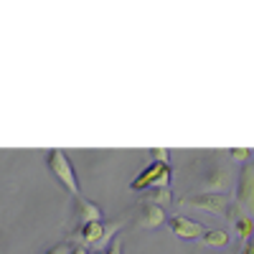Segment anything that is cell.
I'll use <instances>...</instances> for the list:
<instances>
[{"label": "cell", "mask_w": 254, "mask_h": 254, "mask_svg": "<svg viewBox=\"0 0 254 254\" xmlns=\"http://www.w3.org/2000/svg\"><path fill=\"white\" fill-rule=\"evenodd\" d=\"M46 165H49L51 176H54L64 188H66L74 198L81 196V190H79V178H76V173H74V165H71V160L66 158V153L59 150V147L49 150V153H46Z\"/></svg>", "instance_id": "obj_1"}, {"label": "cell", "mask_w": 254, "mask_h": 254, "mask_svg": "<svg viewBox=\"0 0 254 254\" xmlns=\"http://www.w3.org/2000/svg\"><path fill=\"white\" fill-rule=\"evenodd\" d=\"M234 203L244 211L247 216L254 219V165L252 163H242L239 173H237V183H234Z\"/></svg>", "instance_id": "obj_2"}, {"label": "cell", "mask_w": 254, "mask_h": 254, "mask_svg": "<svg viewBox=\"0 0 254 254\" xmlns=\"http://www.w3.org/2000/svg\"><path fill=\"white\" fill-rule=\"evenodd\" d=\"M171 163H147L145 171L132 181V190H137V193H145L147 188H163V186H171Z\"/></svg>", "instance_id": "obj_3"}, {"label": "cell", "mask_w": 254, "mask_h": 254, "mask_svg": "<svg viewBox=\"0 0 254 254\" xmlns=\"http://www.w3.org/2000/svg\"><path fill=\"white\" fill-rule=\"evenodd\" d=\"M231 203L229 193H214V190H201V193L181 196V206H193L208 214H226V206Z\"/></svg>", "instance_id": "obj_4"}, {"label": "cell", "mask_w": 254, "mask_h": 254, "mask_svg": "<svg viewBox=\"0 0 254 254\" xmlns=\"http://www.w3.org/2000/svg\"><path fill=\"white\" fill-rule=\"evenodd\" d=\"M165 226L171 229L178 239H201V234L206 231L201 221L188 219V216H183V214H173L171 219L165 221Z\"/></svg>", "instance_id": "obj_5"}, {"label": "cell", "mask_w": 254, "mask_h": 254, "mask_svg": "<svg viewBox=\"0 0 254 254\" xmlns=\"http://www.w3.org/2000/svg\"><path fill=\"white\" fill-rule=\"evenodd\" d=\"M224 216L229 219L231 226H234V234L239 237V242H247V239L254 234V219L244 214V211L234 203V198H231V203L226 206V214H224Z\"/></svg>", "instance_id": "obj_6"}, {"label": "cell", "mask_w": 254, "mask_h": 254, "mask_svg": "<svg viewBox=\"0 0 254 254\" xmlns=\"http://www.w3.org/2000/svg\"><path fill=\"white\" fill-rule=\"evenodd\" d=\"M135 221H137V226H140V229H158V226H163V224L168 221V216H165L163 206H155V203H145V201H140L137 214H135Z\"/></svg>", "instance_id": "obj_7"}, {"label": "cell", "mask_w": 254, "mask_h": 254, "mask_svg": "<svg viewBox=\"0 0 254 254\" xmlns=\"http://www.w3.org/2000/svg\"><path fill=\"white\" fill-rule=\"evenodd\" d=\"M74 221L79 226L84 224H92V221H104V214H102V208L89 201V198H84V196H76V203H74Z\"/></svg>", "instance_id": "obj_8"}, {"label": "cell", "mask_w": 254, "mask_h": 254, "mask_svg": "<svg viewBox=\"0 0 254 254\" xmlns=\"http://www.w3.org/2000/svg\"><path fill=\"white\" fill-rule=\"evenodd\" d=\"M206 188L203 190H214V193H226V186H229V171H226V165H219L214 163V168L206 173Z\"/></svg>", "instance_id": "obj_9"}, {"label": "cell", "mask_w": 254, "mask_h": 254, "mask_svg": "<svg viewBox=\"0 0 254 254\" xmlns=\"http://www.w3.org/2000/svg\"><path fill=\"white\" fill-rule=\"evenodd\" d=\"M203 247H211V249H219V247H226L229 244V231L226 229H221V226H216V229H206L203 234H201V239H198Z\"/></svg>", "instance_id": "obj_10"}, {"label": "cell", "mask_w": 254, "mask_h": 254, "mask_svg": "<svg viewBox=\"0 0 254 254\" xmlns=\"http://www.w3.org/2000/svg\"><path fill=\"white\" fill-rule=\"evenodd\" d=\"M142 201H145V203H155V206L171 203V201H173V190H171V186H163V188H147L145 193H142Z\"/></svg>", "instance_id": "obj_11"}, {"label": "cell", "mask_w": 254, "mask_h": 254, "mask_svg": "<svg viewBox=\"0 0 254 254\" xmlns=\"http://www.w3.org/2000/svg\"><path fill=\"white\" fill-rule=\"evenodd\" d=\"M229 158H231V160H239V163H249L252 150H247V147H231V150H229Z\"/></svg>", "instance_id": "obj_12"}, {"label": "cell", "mask_w": 254, "mask_h": 254, "mask_svg": "<svg viewBox=\"0 0 254 254\" xmlns=\"http://www.w3.org/2000/svg\"><path fill=\"white\" fill-rule=\"evenodd\" d=\"M150 158L155 163H171V155H168V150H163V147H155V150H150Z\"/></svg>", "instance_id": "obj_13"}, {"label": "cell", "mask_w": 254, "mask_h": 254, "mask_svg": "<svg viewBox=\"0 0 254 254\" xmlns=\"http://www.w3.org/2000/svg\"><path fill=\"white\" fill-rule=\"evenodd\" d=\"M44 254H71V244H66V242H61V244L51 247V249H49V252H44Z\"/></svg>", "instance_id": "obj_14"}, {"label": "cell", "mask_w": 254, "mask_h": 254, "mask_svg": "<svg viewBox=\"0 0 254 254\" xmlns=\"http://www.w3.org/2000/svg\"><path fill=\"white\" fill-rule=\"evenodd\" d=\"M239 254H254V234L247 242H242V252Z\"/></svg>", "instance_id": "obj_15"}, {"label": "cell", "mask_w": 254, "mask_h": 254, "mask_svg": "<svg viewBox=\"0 0 254 254\" xmlns=\"http://www.w3.org/2000/svg\"><path fill=\"white\" fill-rule=\"evenodd\" d=\"M107 254H122V239H120V237H115V242L110 244Z\"/></svg>", "instance_id": "obj_16"}, {"label": "cell", "mask_w": 254, "mask_h": 254, "mask_svg": "<svg viewBox=\"0 0 254 254\" xmlns=\"http://www.w3.org/2000/svg\"><path fill=\"white\" fill-rule=\"evenodd\" d=\"M71 254H89V249H84L79 244H71Z\"/></svg>", "instance_id": "obj_17"}, {"label": "cell", "mask_w": 254, "mask_h": 254, "mask_svg": "<svg viewBox=\"0 0 254 254\" xmlns=\"http://www.w3.org/2000/svg\"><path fill=\"white\" fill-rule=\"evenodd\" d=\"M89 254H107V252H89Z\"/></svg>", "instance_id": "obj_18"}]
</instances>
